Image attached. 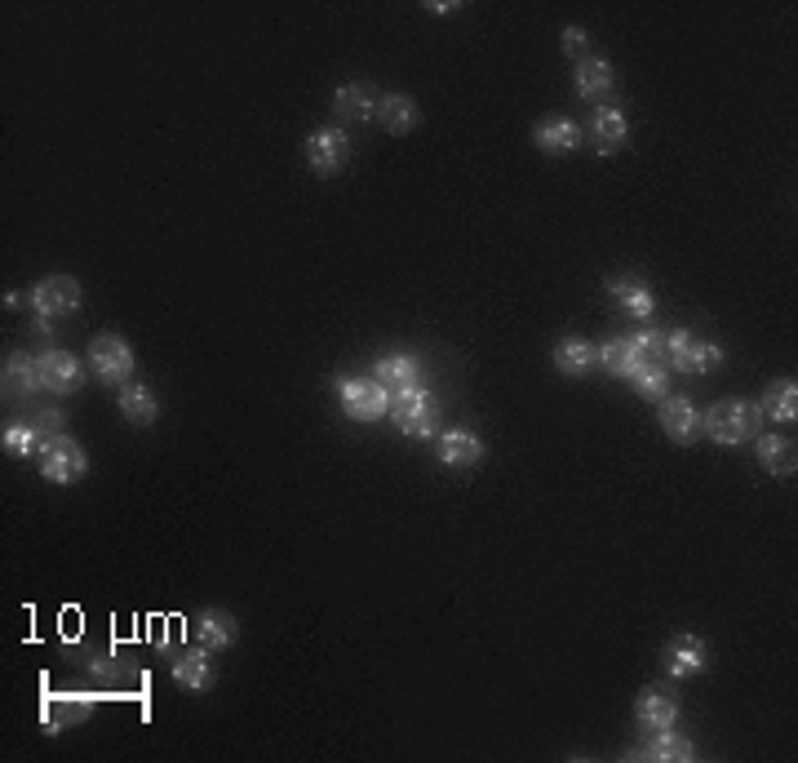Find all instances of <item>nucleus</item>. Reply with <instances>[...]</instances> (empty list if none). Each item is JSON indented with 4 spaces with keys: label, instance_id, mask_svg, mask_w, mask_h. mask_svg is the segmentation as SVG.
I'll use <instances>...</instances> for the list:
<instances>
[{
    "label": "nucleus",
    "instance_id": "obj_1",
    "mask_svg": "<svg viewBox=\"0 0 798 763\" xmlns=\"http://www.w3.org/2000/svg\"><path fill=\"white\" fill-rule=\"evenodd\" d=\"M758 426H763L758 404L754 400H741V395L719 400L715 408L701 413V430L710 435L715 445H750L754 435H758Z\"/></svg>",
    "mask_w": 798,
    "mask_h": 763
},
{
    "label": "nucleus",
    "instance_id": "obj_2",
    "mask_svg": "<svg viewBox=\"0 0 798 763\" xmlns=\"http://www.w3.org/2000/svg\"><path fill=\"white\" fill-rule=\"evenodd\" d=\"M723 364V347L719 343H706L688 329H674L665 334V369H678V373H710Z\"/></svg>",
    "mask_w": 798,
    "mask_h": 763
},
{
    "label": "nucleus",
    "instance_id": "obj_3",
    "mask_svg": "<svg viewBox=\"0 0 798 763\" xmlns=\"http://www.w3.org/2000/svg\"><path fill=\"white\" fill-rule=\"evenodd\" d=\"M337 400L351 422H378L391 413V391L378 378H337Z\"/></svg>",
    "mask_w": 798,
    "mask_h": 763
},
{
    "label": "nucleus",
    "instance_id": "obj_4",
    "mask_svg": "<svg viewBox=\"0 0 798 763\" xmlns=\"http://www.w3.org/2000/svg\"><path fill=\"white\" fill-rule=\"evenodd\" d=\"M36 458H41V475L49 484H76V480L89 475V458L71 435H45V445H41Z\"/></svg>",
    "mask_w": 798,
    "mask_h": 763
},
{
    "label": "nucleus",
    "instance_id": "obj_5",
    "mask_svg": "<svg viewBox=\"0 0 798 763\" xmlns=\"http://www.w3.org/2000/svg\"><path fill=\"white\" fill-rule=\"evenodd\" d=\"M391 417L404 435H413V440H426V435H435L439 426V413H435V395L426 386H408V391H395L391 395Z\"/></svg>",
    "mask_w": 798,
    "mask_h": 763
},
{
    "label": "nucleus",
    "instance_id": "obj_6",
    "mask_svg": "<svg viewBox=\"0 0 798 763\" xmlns=\"http://www.w3.org/2000/svg\"><path fill=\"white\" fill-rule=\"evenodd\" d=\"M347 160H351V138H347V130L324 125V130H311V134H306V165H311L319 178L341 173V169H347Z\"/></svg>",
    "mask_w": 798,
    "mask_h": 763
},
{
    "label": "nucleus",
    "instance_id": "obj_7",
    "mask_svg": "<svg viewBox=\"0 0 798 763\" xmlns=\"http://www.w3.org/2000/svg\"><path fill=\"white\" fill-rule=\"evenodd\" d=\"M89 369L102 378V382H130V373H134V351H130V343L125 338H116V334H98L93 343H89Z\"/></svg>",
    "mask_w": 798,
    "mask_h": 763
},
{
    "label": "nucleus",
    "instance_id": "obj_8",
    "mask_svg": "<svg viewBox=\"0 0 798 763\" xmlns=\"http://www.w3.org/2000/svg\"><path fill=\"white\" fill-rule=\"evenodd\" d=\"M665 675L670 680H693V675H701L706 671V662H710V648H706V639L701 635H674L670 643H665Z\"/></svg>",
    "mask_w": 798,
    "mask_h": 763
},
{
    "label": "nucleus",
    "instance_id": "obj_9",
    "mask_svg": "<svg viewBox=\"0 0 798 763\" xmlns=\"http://www.w3.org/2000/svg\"><path fill=\"white\" fill-rule=\"evenodd\" d=\"M661 430L674 445H693L701 435V408L688 395H665L661 400Z\"/></svg>",
    "mask_w": 798,
    "mask_h": 763
},
{
    "label": "nucleus",
    "instance_id": "obj_10",
    "mask_svg": "<svg viewBox=\"0 0 798 763\" xmlns=\"http://www.w3.org/2000/svg\"><path fill=\"white\" fill-rule=\"evenodd\" d=\"M630 759H656V763H688L697 759V745L674 732V728H661V732H648V741L639 750H630Z\"/></svg>",
    "mask_w": 798,
    "mask_h": 763
},
{
    "label": "nucleus",
    "instance_id": "obj_11",
    "mask_svg": "<svg viewBox=\"0 0 798 763\" xmlns=\"http://www.w3.org/2000/svg\"><path fill=\"white\" fill-rule=\"evenodd\" d=\"M32 302L41 315H67L80 306V284L71 276H45L36 289H32Z\"/></svg>",
    "mask_w": 798,
    "mask_h": 763
},
{
    "label": "nucleus",
    "instance_id": "obj_12",
    "mask_svg": "<svg viewBox=\"0 0 798 763\" xmlns=\"http://www.w3.org/2000/svg\"><path fill=\"white\" fill-rule=\"evenodd\" d=\"M634 719L643 732H661V728H674L678 719V702L670 688H643L639 702H634Z\"/></svg>",
    "mask_w": 798,
    "mask_h": 763
},
{
    "label": "nucleus",
    "instance_id": "obj_13",
    "mask_svg": "<svg viewBox=\"0 0 798 763\" xmlns=\"http://www.w3.org/2000/svg\"><path fill=\"white\" fill-rule=\"evenodd\" d=\"M333 112H337L341 121H378V93H373V85H364V80L337 85V93H333Z\"/></svg>",
    "mask_w": 798,
    "mask_h": 763
},
{
    "label": "nucleus",
    "instance_id": "obj_14",
    "mask_svg": "<svg viewBox=\"0 0 798 763\" xmlns=\"http://www.w3.org/2000/svg\"><path fill=\"white\" fill-rule=\"evenodd\" d=\"M36 364H41V386L45 391L71 395L80 386V360L71 351H45V356H36Z\"/></svg>",
    "mask_w": 798,
    "mask_h": 763
},
{
    "label": "nucleus",
    "instance_id": "obj_15",
    "mask_svg": "<svg viewBox=\"0 0 798 763\" xmlns=\"http://www.w3.org/2000/svg\"><path fill=\"white\" fill-rule=\"evenodd\" d=\"M626 138H630L626 112H617V106H599L595 121H591V147H595L599 156H612L617 147H626Z\"/></svg>",
    "mask_w": 798,
    "mask_h": 763
},
{
    "label": "nucleus",
    "instance_id": "obj_16",
    "mask_svg": "<svg viewBox=\"0 0 798 763\" xmlns=\"http://www.w3.org/2000/svg\"><path fill=\"white\" fill-rule=\"evenodd\" d=\"M754 458L767 475L776 480H789L798 471V458H794V445L785 440V435H754Z\"/></svg>",
    "mask_w": 798,
    "mask_h": 763
},
{
    "label": "nucleus",
    "instance_id": "obj_17",
    "mask_svg": "<svg viewBox=\"0 0 798 763\" xmlns=\"http://www.w3.org/2000/svg\"><path fill=\"white\" fill-rule=\"evenodd\" d=\"M173 684L187 693H204L213 684V666H209V648H182L173 658Z\"/></svg>",
    "mask_w": 798,
    "mask_h": 763
},
{
    "label": "nucleus",
    "instance_id": "obj_18",
    "mask_svg": "<svg viewBox=\"0 0 798 763\" xmlns=\"http://www.w3.org/2000/svg\"><path fill=\"white\" fill-rule=\"evenodd\" d=\"M480 458H484V440H480V435H471L462 426H452V430L439 435V462L443 467H475Z\"/></svg>",
    "mask_w": 798,
    "mask_h": 763
},
{
    "label": "nucleus",
    "instance_id": "obj_19",
    "mask_svg": "<svg viewBox=\"0 0 798 763\" xmlns=\"http://www.w3.org/2000/svg\"><path fill=\"white\" fill-rule=\"evenodd\" d=\"M378 121H382L386 134H413L422 112H417V102L408 93H382L378 98Z\"/></svg>",
    "mask_w": 798,
    "mask_h": 763
},
{
    "label": "nucleus",
    "instance_id": "obj_20",
    "mask_svg": "<svg viewBox=\"0 0 798 763\" xmlns=\"http://www.w3.org/2000/svg\"><path fill=\"white\" fill-rule=\"evenodd\" d=\"M195 643L209 648V652L232 648V643H236V617L222 613V608H204V613L195 617Z\"/></svg>",
    "mask_w": 798,
    "mask_h": 763
},
{
    "label": "nucleus",
    "instance_id": "obj_21",
    "mask_svg": "<svg viewBox=\"0 0 798 763\" xmlns=\"http://www.w3.org/2000/svg\"><path fill=\"white\" fill-rule=\"evenodd\" d=\"M573 85H577V93H582V98H604V93L617 85V71H612V63H608V58L586 54V58L577 63Z\"/></svg>",
    "mask_w": 798,
    "mask_h": 763
},
{
    "label": "nucleus",
    "instance_id": "obj_22",
    "mask_svg": "<svg viewBox=\"0 0 798 763\" xmlns=\"http://www.w3.org/2000/svg\"><path fill=\"white\" fill-rule=\"evenodd\" d=\"M532 143H537L541 152L563 156V152H573V147L582 143V130H577V121H567V116H550V121H541V125L532 130Z\"/></svg>",
    "mask_w": 798,
    "mask_h": 763
},
{
    "label": "nucleus",
    "instance_id": "obj_23",
    "mask_svg": "<svg viewBox=\"0 0 798 763\" xmlns=\"http://www.w3.org/2000/svg\"><path fill=\"white\" fill-rule=\"evenodd\" d=\"M373 378L395 395V391H408V386H422V364L413 356H382Z\"/></svg>",
    "mask_w": 798,
    "mask_h": 763
},
{
    "label": "nucleus",
    "instance_id": "obj_24",
    "mask_svg": "<svg viewBox=\"0 0 798 763\" xmlns=\"http://www.w3.org/2000/svg\"><path fill=\"white\" fill-rule=\"evenodd\" d=\"M758 413L772 417V422H794L798 417V386H794V378L772 382L763 391V400H758Z\"/></svg>",
    "mask_w": 798,
    "mask_h": 763
},
{
    "label": "nucleus",
    "instance_id": "obj_25",
    "mask_svg": "<svg viewBox=\"0 0 798 763\" xmlns=\"http://www.w3.org/2000/svg\"><path fill=\"white\" fill-rule=\"evenodd\" d=\"M554 369L567 373V378H586L595 369V347L586 338H563L554 347Z\"/></svg>",
    "mask_w": 798,
    "mask_h": 763
},
{
    "label": "nucleus",
    "instance_id": "obj_26",
    "mask_svg": "<svg viewBox=\"0 0 798 763\" xmlns=\"http://www.w3.org/2000/svg\"><path fill=\"white\" fill-rule=\"evenodd\" d=\"M121 413H125L134 426H151V422L160 417V400H156L147 386H138V382H121Z\"/></svg>",
    "mask_w": 798,
    "mask_h": 763
},
{
    "label": "nucleus",
    "instance_id": "obj_27",
    "mask_svg": "<svg viewBox=\"0 0 798 763\" xmlns=\"http://www.w3.org/2000/svg\"><path fill=\"white\" fill-rule=\"evenodd\" d=\"M608 289H612V298L621 302V311H630V315H639V319H648V315L656 311L652 289H648V284H639V280H612Z\"/></svg>",
    "mask_w": 798,
    "mask_h": 763
},
{
    "label": "nucleus",
    "instance_id": "obj_28",
    "mask_svg": "<svg viewBox=\"0 0 798 763\" xmlns=\"http://www.w3.org/2000/svg\"><path fill=\"white\" fill-rule=\"evenodd\" d=\"M5 386H10L14 395L45 391V386H41V364H36V356H10V360H5Z\"/></svg>",
    "mask_w": 798,
    "mask_h": 763
},
{
    "label": "nucleus",
    "instance_id": "obj_29",
    "mask_svg": "<svg viewBox=\"0 0 798 763\" xmlns=\"http://www.w3.org/2000/svg\"><path fill=\"white\" fill-rule=\"evenodd\" d=\"M89 710H93V702H85V697H54V702H45V728L63 732L76 719H89Z\"/></svg>",
    "mask_w": 798,
    "mask_h": 763
},
{
    "label": "nucleus",
    "instance_id": "obj_30",
    "mask_svg": "<svg viewBox=\"0 0 798 763\" xmlns=\"http://www.w3.org/2000/svg\"><path fill=\"white\" fill-rule=\"evenodd\" d=\"M630 382H634V391L648 395V400H665V395H670V369H665V364H643V369L630 373Z\"/></svg>",
    "mask_w": 798,
    "mask_h": 763
},
{
    "label": "nucleus",
    "instance_id": "obj_31",
    "mask_svg": "<svg viewBox=\"0 0 798 763\" xmlns=\"http://www.w3.org/2000/svg\"><path fill=\"white\" fill-rule=\"evenodd\" d=\"M0 445H5V453L10 458H32V453H41V430L36 426H10L5 435H0Z\"/></svg>",
    "mask_w": 798,
    "mask_h": 763
},
{
    "label": "nucleus",
    "instance_id": "obj_32",
    "mask_svg": "<svg viewBox=\"0 0 798 763\" xmlns=\"http://www.w3.org/2000/svg\"><path fill=\"white\" fill-rule=\"evenodd\" d=\"M586 45H591V41H586V32H582V27H567V32H563V54H573L577 63L586 58Z\"/></svg>",
    "mask_w": 798,
    "mask_h": 763
},
{
    "label": "nucleus",
    "instance_id": "obj_33",
    "mask_svg": "<svg viewBox=\"0 0 798 763\" xmlns=\"http://www.w3.org/2000/svg\"><path fill=\"white\" fill-rule=\"evenodd\" d=\"M63 422H67V413H63V408H49V413H45V426H49L54 435H63Z\"/></svg>",
    "mask_w": 798,
    "mask_h": 763
}]
</instances>
